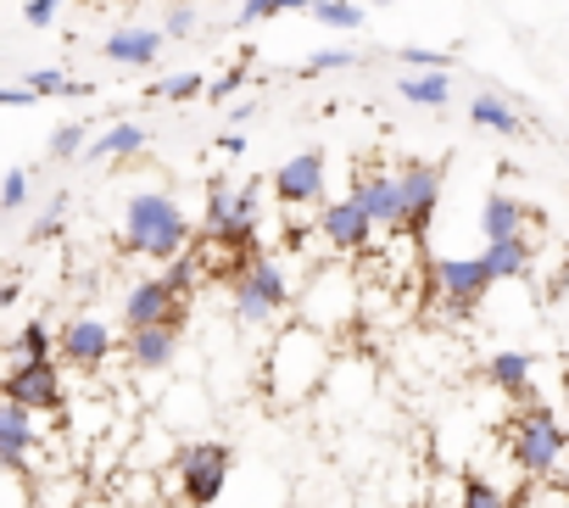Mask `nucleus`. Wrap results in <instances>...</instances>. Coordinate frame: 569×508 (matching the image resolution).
I'll return each mask as SVG.
<instances>
[{
    "label": "nucleus",
    "mask_w": 569,
    "mask_h": 508,
    "mask_svg": "<svg viewBox=\"0 0 569 508\" xmlns=\"http://www.w3.org/2000/svg\"><path fill=\"white\" fill-rule=\"evenodd\" d=\"M336 369V341L325 330H313L308 319L279 325L268 341V363H262V391L273 408H302L325 391Z\"/></svg>",
    "instance_id": "f257e3e1"
},
{
    "label": "nucleus",
    "mask_w": 569,
    "mask_h": 508,
    "mask_svg": "<svg viewBox=\"0 0 569 508\" xmlns=\"http://www.w3.org/2000/svg\"><path fill=\"white\" fill-rule=\"evenodd\" d=\"M190 240H196V229H190L184 207L168 190L129 196V207H123V246L134 251V258L168 263V258H179V251H190Z\"/></svg>",
    "instance_id": "f03ea898"
},
{
    "label": "nucleus",
    "mask_w": 569,
    "mask_h": 508,
    "mask_svg": "<svg viewBox=\"0 0 569 508\" xmlns=\"http://www.w3.org/2000/svg\"><path fill=\"white\" fill-rule=\"evenodd\" d=\"M229 475H234V447L229 441H184L179 458H173V486H179L184 508H212L223 497Z\"/></svg>",
    "instance_id": "7ed1b4c3"
},
{
    "label": "nucleus",
    "mask_w": 569,
    "mask_h": 508,
    "mask_svg": "<svg viewBox=\"0 0 569 508\" xmlns=\"http://www.w3.org/2000/svg\"><path fill=\"white\" fill-rule=\"evenodd\" d=\"M563 447H569V436H563V425H558V414H552L547 402H530V408L519 414L513 436H508V458H513L530 480H547V475L558 469Z\"/></svg>",
    "instance_id": "20e7f679"
},
{
    "label": "nucleus",
    "mask_w": 569,
    "mask_h": 508,
    "mask_svg": "<svg viewBox=\"0 0 569 508\" xmlns=\"http://www.w3.org/2000/svg\"><path fill=\"white\" fill-rule=\"evenodd\" d=\"M229 297H234V319L240 325H251V330H262V325H273L284 308H291V280H284V269L273 263V258H251V269L229 286Z\"/></svg>",
    "instance_id": "39448f33"
},
{
    "label": "nucleus",
    "mask_w": 569,
    "mask_h": 508,
    "mask_svg": "<svg viewBox=\"0 0 569 508\" xmlns=\"http://www.w3.org/2000/svg\"><path fill=\"white\" fill-rule=\"evenodd\" d=\"M397 235L408 240H425L430 223H436V207H441V168L436 162H402L397 173Z\"/></svg>",
    "instance_id": "423d86ee"
},
{
    "label": "nucleus",
    "mask_w": 569,
    "mask_h": 508,
    "mask_svg": "<svg viewBox=\"0 0 569 508\" xmlns=\"http://www.w3.org/2000/svg\"><path fill=\"white\" fill-rule=\"evenodd\" d=\"M0 397L23 402L29 414H62L68 391H62V363L57 358H23L0 375Z\"/></svg>",
    "instance_id": "0eeeda50"
},
{
    "label": "nucleus",
    "mask_w": 569,
    "mask_h": 508,
    "mask_svg": "<svg viewBox=\"0 0 569 508\" xmlns=\"http://www.w3.org/2000/svg\"><path fill=\"white\" fill-rule=\"evenodd\" d=\"M302 319L313 325V330H341V325H352L358 319V275H347V269H319L313 275V286H308V297H302Z\"/></svg>",
    "instance_id": "6e6552de"
},
{
    "label": "nucleus",
    "mask_w": 569,
    "mask_h": 508,
    "mask_svg": "<svg viewBox=\"0 0 569 508\" xmlns=\"http://www.w3.org/2000/svg\"><path fill=\"white\" fill-rule=\"evenodd\" d=\"M112 347H118L112 325H107V319H96V313H79V319H68V325H62V336H57V363H62V369L90 375V369H101V363L112 358Z\"/></svg>",
    "instance_id": "1a4fd4ad"
},
{
    "label": "nucleus",
    "mask_w": 569,
    "mask_h": 508,
    "mask_svg": "<svg viewBox=\"0 0 569 508\" xmlns=\"http://www.w3.org/2000/svg\"><path fill=\"white\" fill-rule=\"evenodd\" d=\"M146 325H173V330H184V297H179L162 275L134 280L129 297H123V330H146Z\"/></svg>",
    "instance_id": "9d476101"
},
{
    "label": "nucleus",
    "mask_w": 569,
    "mask_h": 508,
    "mask_svg": "<svg viewBox=\"0 0 569 508\" xmlns=\"http://www.w3.org/2000/svg\"><path fill=\"white\" fill-rule=\"evenodd\" d=\"M273 201L279 207H313L325 201V151H297L273 168Z\"/></svg>",
    "instance_id": "9b49d317"
},
{
    "label": "nucleus",
    "mask_w": 569,
    "mask_h": 508,
    "mask_svg": "<svg viewBox=\"0 0 569 508\" xmlns=\"http://www.w3.org/2000/svg\"><path fill=\"white\" fill-rule=\"evenodd\" d=\"M319 235H325L336 251H369V240H375V218H369L352 196H341V201H325V212H319Z\"/></svg>",
    "instance_id": "f8f14e48"
},
{
    "label": "nucleus",
    "mask_w": 569,
    "mask_h": 508,
    "mask_svg": "<svg viewBox=\"0 0 569 508\" xmlns=\"http://www.w3.org/2000/svg\"><path fill=\"white\" fill-rule=\"evenodd\" d=\"M179 336H184V330H173V325L129 330V336H123V358H129V369H140V375H162V369H173V358H179Z\"/></svg>",
    "instance_id": "ddd939ff"
},
{
    "label": "nucleus",
    "mask_w": 569,
    "mask_h": 508,
    "mask_svg": "<svg viewBox=\"0 0 569 508\" xmlns=\"http://www.w3.org/2000/svg\"><path fill=\"white\" fill-rule=\"evenodd\" d=\"M34 441H40L34 414L23 402H12V397H0V469H23Z\"/></svg>",
    "instance_id": "4468645a"
},
{
    "label": "nucleus",
    "mask_w": 569,
    "mask_h": 508,
    "mask_svg": "<svg viewBox=\"0 0 569 508\" xmlns=\"http://www.w3.org/2000/svg\"><path fill=\"white\" fill-rule=\"evenodd\" d=\"M369 218H375V229H386V235H397V173H352V190H347Z\"/></svg>",
    "instance_id": "2eb2a0df"
},
{
    "label": "nucleus",
    "mask_w": 569,
    "mask_h": 508,
    "mask_svg": "<svg viewBox=\"0 0 569 508\" xmlns=\"http://www.w3.org/2000/svg\"><path fill=\"white\" fill-rule=\"evenodd\" d=\"M162 40L168 34H157V29H112L107 46H101V57L118 62V68H151L162 57Z\"/></svg>",
    "instance_id": "dca6fc26"
},
{
    "label": "nucleus",
    "mask_w": 569,
    "mask_h": 508,
    "mask_svg": "<svg viewBox=\"0 0 569 508\" xmlns=\"http://www.w3.org/2000/svg\"><path fill=\"white\" fill-rule=\"evenodd\" d=\"M525 223H530V207H525L519 196L491 190V196L480 201V235H486V240H513V235H525Z\"/></svg>",
    "instance_id": "f3484780"
},
{
    "label": "nucleus",
    "mask_w": 569,
    "mask_h": 508,
    "mask_svg": "<svg viewBox=\"0 0 569 508\" xmlns=\"http://www.w3.org/2000/svg\"><path fill=\"white\" fill-rule=\"evenodd\" d=\"M480 263H486L491 286H502V280H525V275H530V240H525V235H513V240H486Z\"/></svg>",
    "instance_id": "a211bd4d"
},
{
    "label": "nucleus",
    "mask_w": 569,
    "mask_h": 508,
    "mask_svg": "<svg viewBox=\"0 0 569 508\" xmlns=\"http://www.w3.org/2000/svg\"><path fill=\"white\" fill-rule=\"evenodd\" d=\"M530 369H536V358L530 352H491V363H486V380L502 391V397H530Z\"/></svg>",
    "instance_id": "6ab92c4d"
},
{
    "label": "nucleus",
    "mask_w": 569,
    "mask_h": 508,
    "mask_svg": "<svg viewBox=\"0 0 569 508\" xmlns=\"http://www.w3.org/2000/svg\"><path fill=\"white\" fill-rule=\"evenodd\" d=\"M469 123H480V129H491V135H508V140H519V112L508 107V96H497V90H480L475 101H469Z\"/></svg>",
    "instance_id": "aec40b11"
},
{
    "label": "nucleus",
    "mask_w": 569,
    "mask_h": 508,
    "mask_svg": "<svg viewBox=\"0 0 569 508\" xmlns=\"http://www.w3.org/2000/svg\"><path fill=\"white\" fill-rule=\"evenodd\" d=\"M140 146H146V123H112L101 140L84 146V157H90V162H123V157H134Z\"/></svg>",
    "instance_id": "412c9836"
},
{
    "label": "nucleus",
    "mask_w": 569,
    "mask_h": 508,
    "mask_svg": "<svg viewBox=\"0 0 569 508\" xmlns=\"http://www.w3.org/2000/svg\"><path fill=\"white\" fill-rule=\"evenodd\" d=\"M397 96L413 101V107H447L452 101V73H402Z\"/></svg>",
    "instance_id": "4be33fe9"
},
{
    "label": "nucleus",
    "mask_w": 569,
    "mask_h": 508,
    "mask_svg": "<svg viewBox=\"0 0 569 508\" xmlns=\"http://www.w3.org/2000/svg\"><path fill=\"white\" fill-rule=\"evenodd\" d=\"M7 352H12V363H23V358H57V336L46 330V319H23V330L7 341Z\"/></svg>",
    "instance_id": "5701e85b"
},
{
    "label": "nucleus",
    "mask_w": 569,
    "mask_h": 508,
    "mask_svg": "<svg viewBox=\"0 0 569 508\" xmlns=\"http://www.w3.org/2000/svg\"><path fill=\"white\" fill-rule=\"evenodd\" d=\"M313 23L341 29V34H358L363 29V7H352V0H313Z\"/></svg>",
    "instance_id": "b1692460"
},
{
    "label": "nucleus",
    "mask_w": 569,
    "mask_h": 508,
    "mask_svg": "<svg viewBox=\"0 0 569 508\" xmlns=\"http://www.w3.org/2000/svg\"><path fill=\"white\" fill-rule=\"evenodd\" d=\"M502 502H508V491L491 486L486 475H463L458 480V508H502Z\"/></svg>",
    "instance_id": "393cba45"
},
{
    "label": "nucleus",
    "mask_w": 569,
    "mask_h": 508,
    "mask_svg": "<svg viewBox=\"0 0 569 508\" xmlns=\"http://www.w3.org/2000/svg\"><path fill=\"white\" fill-rule=\"evenodd\" d=\"M84 140H90V123H62V129L51 135V146H46V157H51V162H68V157H84Z\"/></svg>",
    "instance_id": "a878e982"
},
{
    "label": "nucleus",
    "mask_w": 569,
    "mask_h": 508,
    "mask_svg": "<svg viewBox=\"0 0 569 508\" xmlns=\"http://www.w3.org/2000/svg\"><path fill=\"white\" fill-rule=\"evenodd\" d=\"M201 90H207V79H201V73H173V79L151 84V96H157V101H173V107H179V101H196Z\"/></svg>",
    "instance_id": "bb28decb"
},
{
    "label": "nucleus",
    "mask_w": 569,
    "mask_h": 508,
    "mask_svg": "<svg viewBox=\"0 0 569 508\" xmlns=\"http://www.w3.org/2000/svg\"><path fill=\"white\" fill-rule=\"evenodd\" d=\"M358 62H363L358 51H313L302 62V79H325V73H341V68H358Z\"/></svg>",
    "instance_id": "cd10ccee"
},
{
    "label": "nucleus",
    "mask_w": 569,
    "mask_h": 508,
    "mask_svg": "<svg viewBox=\"0 0 569 508\" xmlns=\"http://www.w3.org/2000/svg\"><path fill=\"white\" fill-rule=\"evenodd\" d=\"M23 84H29L34 96H90L84 84H73V79H68V73H57V68H40V73H29Z\"/></svg>",
    "instance_id": "c85d7f7f"
},
{
    "label": "nucleus",
    "mask_w": 569,
    "mask_h": 508,
    "mask_svg": "<svg viewBox=\"0 0 569 508\" xmlns=\"http://www.w3.org/2000/svg\"><path fill=\"white\" fill-rule=\"evenodd\" d=\"M18 207H29V168H12L0 179V212H18Z\"/></svg>",
    "instance_id": "c756f323"
},
{
    "label": "nucleus",
    "mask_w": 569,
    "mask_h": 508,
    "mask_svg": "<svg viewBox=\"0 0 569 508\" xmlns=\"http://www.w3.org/2000/svg\"><path fill=\"white\" fill-rule=\"evenodd\" d=\"M402 62H408L413 73H452V57H441V51H425V46H402Z\"/></svg>",
    "instance_id": "7c9ffc66"
},
{
    "label": "nucleus",
    "mask_w": 569,
    "mask_h": 508,
    "mask_svg": "<svg viewBox=\"0 0 569 508\" xmlns=\"http://www.w3.org/2000/svg\"><path fill=\"white\" fill-rule=\"evenodd\" d=\"M246 62H251V51H246V57H240V62H234L229 73H218V79L207 84V96H212V101H223V96H234V90L246 84Z\"/></svg>",
    "instance_id": "2f4dec72"
},
{
    "label": "nucleus",
    "mask_w": 569,
    "mask_h": 508,
    "mask_svg": "<svg viewBox=\"0 0 569 508\" xmlns=\"http://www.w3.org/2000/svg\"><path fill=\"white\" fill-rule=\"evenodd\" d=\"M57 12H62V0H29V7H23V23H29V29H51Z\"/></svg>",
    "instance_id": "473e14b6"
},
{
    "label": "nucleus",
    "mask_w": 569,
    "mask_h": 508,
    "mask_svg": "<svg viewBox=\"0 0 569 508\" xmlns=\"http://www.w3.org/2000/svg\"><path fill=\"white\" fill-rule=\"evenodd\" d=\"M284 7H279V0H246V7L234 12V23L240 29H251V23H262V18H279Z\"/></svg>",
    "instance_id": "72a5a7b5"
},
{
    "label": "nucleus",
    "mask_w": 569,
    "mask_h": 508,
    "mask_svg": "<svg viewBox=\"0 0 569 508\" xmlns=\"http://www.w3.org/2000/svg\"><path fill=\"white\" fill-rule=\"evenodd\" d=\"M196 23H201V18H196V7H173V12H168V34H173V40L196 34Z\"/></svg>",
    "instance_id": "f704fd0d"
},
{
    "label": "nucleus",
    "mask_w": 569,
    "mask_h": 508,
    "mask_svg": "<svg viewBox=\"0 0 569 508\" xmlns=\"http://www.w3.org/2000/svg\"><path fill=\"white\" fill-rule=\"evenodd\" d=\"M40 96L29 84H0V107H34Z\"/></svg>",
    "instance_id": "c9c22d12"
},
{
    "label": "nucleus",
    "mask_w": 569,
    "mask_h": 508,
    "mask_svg": "<svg viewBox=\"0 0 569 508\" xmlns=\"http://www.w3.org/2000/svg\"><path fill=\"white\" fill-rule=\"evenodd\" d=\"M284 12H313V0H279Z\"/></svg>",
    "instance_id": "e433bc0d"
},
{
    "label": "nucleus",
    "mask_w": 569,
    "mask_h": 508,
    "mask_svg": "<svg viewBox=\"0 0 569 508\" xmlns=\"http://www.w3.org/2000/svg\"><path fill=\"white\" fill-rule=\"evenodd\" d=\"M525 502H530V491H508V502H502V508H525Z\"/></svg>",
    "instance_id": "4c0bfd02"
},
{
    "label": "nucleus",
    "mask_w": 569,
    "mask_h": 508,
    "mask_svg": "<svg viewBox=\"0 0 569 508\" xmlns=\"http://www.w3.org/2000/svg\"><path fill=\"white\" fill-rule=\"evenodd\" d=\"M369 7H391V0H369Z\"/></svg>",
    "instance_id": "58836bf2"
}]
</instances>
